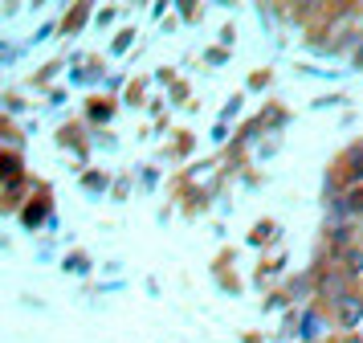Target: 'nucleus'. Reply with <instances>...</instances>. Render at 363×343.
<instances>
[{
	"instance_id": "f257e3e1",
	"label": "nucleus",
	"mask_w": 363,
	"mask_h": 343,
	"mask_svg": "<svg viewBox=\"0 0 363 343\" xmlns=\"http://www.w3.org/2000/svg\"><path fill=\"white\" fill-rule=\"evenodd\" d=\"M314 290L323 294V298H330V307H335L343 294H351V274L347 270H323V274L314 278Z\"/></svg>"
},
{
	"instance_id": "f03ea898",
	"label": "nucleus",
	"mask_w": 363,
	"mask_h": 343,
	"mask_svg": "<svg viewBox=\"0 0 363 343\" xmlns=\"http://www.w3.org/2000/svg\"><path fill=\"white\" fill-rule=\"evenodd\" d=\"M335 323L343 327V331H355L363 323V294H343L335 303Z\"/></svg>"
},
{
	"instance_id": "7ed1b4c3",
	"label": "nucleus",
	"mask_w": 363,
	"mask_h": 343,
	"mask_svg": "<svg viewBox=\"0 0 363 343\" xmlns=\"http://www.w3.org/2000/svg\"><path fill=\"white\" fill-rule=\"evenodd\" d=\"M343 172H347V180H351L355 188L363 184V143L351 147V151H343Z\"/></svg>"
},
{
	"instance_id": "20e7f679",
	"label": "nucleus",
	"mask_w": 363,
	"mask_h": 343,
	"mask_svg": "<svg viewBox=\"0 0 363 343\" xmlns=\"http://www.w3.org/2000/svg\"><path fill=\"white\" fill-rule=\"evenodd\" d=\"M339 261H343V270L351 278L363 274V245H347V249H339Z\"/></svg>"
},
{
	"instance_id": "423d86ee",
	"label": "nucleus",
	"mask_w": 363,
	"mask_h": 343,
	"mask_svg": "<svg viewBox=\"0 0 363 343\" xmlns=\"http://www.w3.org/2000/svg\"><path fill=\"white\" fill-rule=\"evenodd\" d=\"M41 221V205H29V212H25V225H37Z\"/></svg>"
},
{
	"instance_id": "39448f33",
	"label": "nucleus",
	"mask_w": 363,
	"mask_h": 343,
	"mask_svg": "<svg viewBox=\"0 0 363 343\" xmlns=\"http://www.w3.org/2000/svg\"><path fill=\"white\" fill-rule=\"evenodd\" d=\"M343 205H347V217H351V221H363V184L359 188H347Z\"/></svg>"
}]
</instances>
